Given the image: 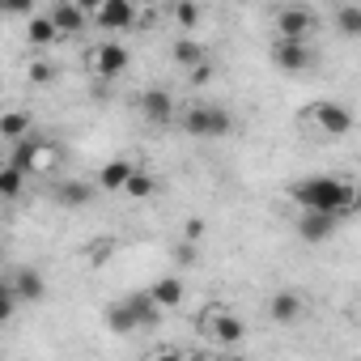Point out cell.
<instances>
[{"label": "cell", "mask_w": 361, "mask_h": 361, "mask_svg": "<svg viewBox=\"0 0 361 361\" xmlns=\"http://www.w3.org/2000/svg\"><path fill=\"white\" fill-rule=\"evenodd\" d=\"M289 196L298 213H327V217H353L357 213V188L340 174H306L289 183Z\"/></svg>", "instance_id": "cell-1"}, {"label": "cell", "mask_w": 361, "mask_h": 361, "mask_svg": "<svg viewBox=\"0 0 361 361\" xmlns=\"http://www.w3.org/2000/svg\"><path fill=\"white\" fill-rule=\"evenodd\" d=\"M178 128H183L188 136H196V140H221V136H234L238 119H234V111H230V106L196 102V106H188L183 115H178Z\"/></svg>", "instance_id": "cell-2"}, {"label": "cell", "mask_w": 361, "mask_h": 361, "mask_svg": "<svg viewBox=\"0 0 361 361\" xmlns=\"http://www.w3.org/2000/svg\"><path fill=\"white\" fill-rule=\"evenodd\" d=\"M302 119L319 132V140H344V136L353 132V111H348L344 102H336V98L310 102V111H306Z\"/></svg>", "instance_id": "cell-3"}, {"label": "cell", "mask_w": 361, "mask_h": 361, "mask_svg": "<svg viewBox=\"0 0 361 361\" xmlns=\"http://www.w3.org/2000/svg\"><path fill=\"white\" fill-rule=\"evenodd\" d=\"M90 26L102 35H128L136 26V0H98V5H85Z\"/></svg>", "instance_id": "cell-4"}, {"label": "cell", "mask_w": 361, "mask_h": 361, "mask_svg": "<svg viewBox=\"0 0 361 361\" xmlns=\"http://www.w3.org/2000/svg\"><path fill=\"white\" fill-rule=\"evenodd\" d=\"M272 30L276 39H289V43H310V35L319 30V13L310 5H281L272 13Z\"/></svg>", "instance_id": "cell-5"}, {"label": "cell", "mask_w": 361, "mask_h": 361, "mask_svg": "<svg viewBox=\"0 0 361 361\" xmlns=\"http://www.w3.org/2000/svg\"><path fill=\"white\" fill-rule=\"evenodd\" d=\"M268 56H272L276 73H285V77H306L314 68V60H319L314 43H289V39H272Z\"/></svg>", "instance_id": "cell-6"}, {"label": "cell", "mask_w": 361, "mask_h": 361, "mask_svg": "<svg viewBox=\"0 0 361 361\" xmlns=\"http://www.w3.org/2000/svg\"><path fill=\"white\" fill-rule=\"evenodd\" d=\"M128 64H132V51L119 39H102V43L90 47V68H94L98 81H119L128 73Z\"/></svg>", "instance_id": "cell-7"}, {"label": "cell", "mask_w": 361, "mask_h": 361, "mask_svg": "<svg viewBox=\"0 0 361 361\" xmlns=\"http://www.w3.org/2000/svg\"><path fill=\"white\" fill-rule=\"evenodd\" d=\"M136 111H140V119L145 123H153V128H166V123H174V94L166 90V85H149V90H140L136 94Z\"/></svg>", "instance_id": "cell-8"}, {"label": "cell", "mask_w": 361, "mask_h": 361, "mask_svg": "<svg viewBox=\"0 0 361 361\" xmlns=\"http://www.w3.org/2000/svg\"><path fill=\"white\" fill-rule=\"evenodd\" d=\"M47 196H51V204H56V209H64V213H81V209H90V204H94L98 188H94V183H85V178H56Z\"/></svg>", "instance_id": "cell-9"}, {"label": "cell", "mask_w": 361, "mask_h": 361, "mask_svg": "<svg viewBox=\"0 0 361 361\" xmlns=\"http://www.w3.org/2000/svg\"><path fill=\"white\" fill-rule=\"evenodd\" d=\"M47 22L56 26L60 39H77V35L90 30V13H85V5H77V0H56L47 9Z\"/></svg>", "instance_id": "cell-10"}, {"label": "cell", "mask_w": 361, "mask_h": 361, "mask_svg": "<svg viewBox=\"0 0 361 361\" xmlns=\"http://www.w3.org/2000/svg\"><path fill=\"white\" fill-rule=\"evenodd\" d=\"M336 230H340V217H327V213H298V217H293V234H298L306 247L331 243Z\"/></svg>", "instance_id": "cell-11"}, {"label": "cell", "mask_w": 361, "mask_h": 361, "mask_svg": "<svg viewBox=\"0 0 361 361\" xmlns=\"http://www.w3.org/2000/svg\"><path fill=\"white\" fill-rule=\"evenodd\" d=\"M204 331H209L217 344H243V340H247V323H243L238 314H230L226 306H217V302H213V310L204 314Z\"/></svg>", "instance_id": "cell-12"}, {"label": "cell", "mask_w": 361, "mask_h": 361, "mask_svg": "<svg viewBox=\"0 0 361 361\" xmlns=\"http://www.w3.org/2000/svg\"><path fill=\"white\" fill-rule=\"evenodd\" d=\"M9 285H13V298H18V306H35V302H43V298H47V276H43L35 264H22V268H13Z\"/></svg>", "instance_id": "cell-13"}, {"label": "cell", "mask_w": 361, "mask_h": 361, "mask_svg": "<svg viewBox=\"0 0 361 361\" xmlns=\"http://www.w3.org/2000/svg\"><path fill=\"white\" fill-rule=\"evenodd\" d=\"M302 314H306V298H302L298 289H276V293L268 298V319H272V323L293 327V323H302Z\"/></svg>", "instance_id": "cell-14"}, {"label": "cell", "mask_w": 361, "mask_h": 361, "mask_svg": "<svg viewBox=\"0 0 361 361\" xmlns=\"http://www.w3.org/2000/svg\"><path fill=\"white\" fill-rule=\"evenodd\" d=\"M145 293H149V298L157 302V310L166 314V310H174V306H183V298H188V285H183V276H174V272H170V276H157V281H153Z\"/></svg>", "instance_id": "cell-15"}, {"label": "cell", "mask_w": 361, "mask_h": 361, "mask_svg": "<svg viewBox=\"0 0 361 361\" xmlns=\"http://www.w3.org/2000/svg\"><path fill=\"white\" fill-rule=\"evenodd\" d=\"M132 170H136L132 157H111V161H102V170H98V178H94V188H98V192H123V183L132 178Z\"/></svg>", "instance_id": "cell-16"}, {"label": "cell", "mask_w": 361, "mask_h": 361, "mask_svg": "<svg viewBox=\"0 0 361 361\" xmlns=\"http://www.w3.org/2000/svg\"><path fill=\"white\" fill-rule=\"evenodd\" d=\"M102 323H106V331H111V336H132V331H140V323H136V314H132L128 298L106 302V306H102Z\"/></svg>", "instance_id": "cell-17"}, {"label": "cell", "mask_w": 361, "mask_h": 361, "mask_svg": "<svg viewBox=\"0 0 361 361\" xmlns=\"http://www.w3.org/2000/svg\"><path fill=\"white\" fill-rule=\"evenodd\" d=\"M0 136H5L9 145H22L26 136H35V115H30L26 106L5 111V115H0Z\"/></svg>", "instance_id": "cell-18"}, {"label": "cell", "mask_w": 361, "mask_h": 361, "mask_svg": "<svg viewBox=\"0 0 361 361\" xmlns=\"http://www.w3.org/2000/svg\"><path fill=\"white\" fill-rule=\"evenodd\" d=\"M170 60L183 68V73H192V68H200V64L209 60V51H204V43H196L192 35H178V39L170 43Z\"/></svg>", "instance_id": "cell-19"}, {"label": "cell", "mask_w": 361, "mask_h": 361, "mask_svg": "<svg viewBox=\"0 0 361 361\" xmlns=\"http://www.w3.org/2000/svg\"><path fill=\"white\" fill-rule=\"evenodd\" d=\"M26 47H35V51H47V47H56L60 43V35H56V26L47 22V13H35L30 22H26Z\"/></svg>", "instance_id": "cell-20"}, {"label": "cell", "mask_w": 361, "mask_h": 361, "mask_svg": "<svg viewBox=\"0 0 361 361\" xmlns=\"http://www.w3.org/2000/svg\"><path fill=\"white\" fill-rule=\"evenodd\" d=\"M128 306H132V314H136L140 331H145V327H157V323H161V310H157V302H153V298H149L145 289L128 293Z\"/></svg>", "instance_id": "cell-21"}, {"label": "cell", "mask_w": 361, "mask_h": 361, "mask_svg": "<svg viewBox=\"0 0 361 361\" xmlns=\"http://www.w3.org/2000/svg\"><path fill=\"white\" fill-rule=\"evenodd\" d=\"M170 18H174V26L183 35H196V26L204 22V9L196 5V0H178V5H170Z\"/></svg>", "instance_id": "cell-22"}, {"label": "cell", "mask_w": 361, "mask_h": 361, "mask_svg": "<svg viewBox=\"0 0 361 361\" xmlns=\"http://www.w3.org/2000/svg\"><path fill=\"white\" fill-rule=\"evenodd\" d=\"M331 22H336L340 39H357L361 35V5H336L331 9Z\"/></svg>", "instance_id": "cell-23"}, {"label": "cell", "mask_w": 361, "mask_h": 361, "mask_svg": "<svg viewBox=\"0 0 361 361\" xmlns=\"http://www.w3.org/2000/svg\"><path fill=\"white\" fill-rule=\"evenodd\" d=\"M153 192H157V178H153L149 170H140V166H136V170H132V178L123 183V196H128V200H149Z\"/></svg>", "instance_id": "cell-24"}, {"label": "cell", "mask_w": 361, "mask_h": 361, "mask_svg": "<svg viewBox=\"0 0 361 361\" xmlns=\"http://www.w3.org/2000/svg\"><path fill=\"white\" fill-rule=\"evenodd\" d=\"M26 77H30V85H56L60 81V64L51 56H35L30 68H26Z\"/></svg>", "instance_id": "cell-25"}, {"label": "cell", "mask_w": 361, "mask_h": 361, "mask_svg": "<svg viewBox=\"0 0 361 361\" xmlns=\"http://www.w3.org/2000/svg\"><path fill=\"white\" fill-rule=\"evenodd\" d=\"M22 188H26V174L13 170V166H0V204H5V200H22Z\"/></svg>", "instance_id": "cell-26"}, {"label": "cell", "mask_w": 361, "mask_h": 361, "mask_svg": "<svg viewBox=\"0 0 361 361\" xmlns=\"http://www.w3.org/2000/svg\"><path fill=\"white\" fill-rule=\"evenodd\" d=\"M22 306H18V298H13V285H9V276H0V327H5L13 314H18Z\"/></svg>", "instance_id": "cell-27"}, {"label": "cell", "mask_w": 361, "mask_h": 361, "mask_svg": "<svg viewBox=\"0 0 361 361\" xmlns=\"http://www.w3.org/2000/svg\"><path fill=\"white\" fill-rule=\"evenodd\" d=\"M174 264H178V268H183V264H196V243H188V238L178 243V247H174Z\"/></svg>", "instance_id": "cell-28"}, {"label": "cell", "mask_w": 361, "mask_h": 361, "mask_svg": "<svg viewBox=\"0 0 361 361\" xmlns=\"http://www.w3.org/2000/svg\"><path fill=\"white\" fill-rule=\"evenodd\" d=\"M209 77H213V64H209V60H204L200 68H192V73H188V81H192V85H204Z\"/></svg>", "instance_id": "cell-29"}, {"label": "cell", "mask_w": 361, "mask_h": 361, "mask_svg": "<svg viewBox=\"0 0 361 361\" xmlns=\"http://www.w3.org/2000/svg\"><path fill=\"white\" fill-rule=\"evenodd\" d=\"M149 361H183V353H178V348H161V353L149 357Z\"/></svg>", "instance_id": "cell-30"}, {"label": "cell", "mask_w": 361, "mask_h": 361, "mask_svg": "<svg viewBox=\"0 0 361 361\" xmlns=\"http://www.w3.org/2000/svg\"><path fill=\"white\" fill-rule=\"evenodd\" d=\"M183 361H213L209 353H183Z\"/></svg>", "instance_id": "cell-31"}, {"label": "cell", "mask_w": 361, "mask_h": 361, "mask_svg": "<svg viewBox=\"0 0 361 361\" xmlns=\"http://www.w3.org/2000/svg\"><path fill=\"white\" fill-rule=\"evenodd\" d=\"M0 259H5V243H0Z\"/></svg>", "instance_id": "cell-32"}, {"label": "cell", "mask_w": 361, "mask_h": 361, "mask_svg": "<svg viewBox=\"0 0 361 361\" xmlns=\"http://www.w3.org/2000/svg\"><path fill=\"white\" fill-rule=\"evenodd\" d=\"M226 361H243V357H226Z\"/></svg>", "instance_id": "cell-33"}]
</instances>
